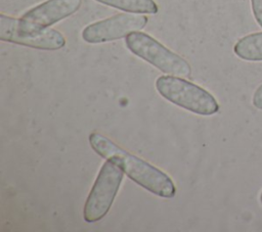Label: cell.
I'll use <instances>...</instances> for the list:
<instances>
[{
	"label": "cell",
	"instance_id": "cell-10",
	"mask_svg": "<svg viewBox=\"0 0 262 232\" xmlns=\"http://www.w3.org/2000/svg\"><path fill=\"white\" fill-rule=\"evenodd\" d=\"M254 17L258 25L262 28V0H251Z\"/></svg>",
	"mask_w": 262,
	"mask_h": 232
},
{
	"label": "cell",
	"instance_id": "cell-3",
	"mask_svg": "<svg viewBox=\"0 0 262 232\" xmlns=\"http://www.w3.org/2000/svg\"><path fill=\"white\" fill-rule=\"evenodd\" d=\"M127 48L139 58L150 63L161 72L177 77H188L190 64L158 40L143 32H134L125 38Z\"/></svg>",
	"mask_w": 262,
	"mask_h": 232
},
{
	"label": "cell",
	"instance_id": "cell-6",
	"mask_svg": "<svg viewBox=\"0 0 262 232\" xmlns=\"http://www.w3.org/2000/svg\"><path fill=\"white\" fill-rule=\"evenodd\" d=\"M147 21L148 18L144 14L118 13L85 27L82 31V38L90 44L111 42L141 31Z\"/></svg>",
	"mask_w": 262,
	"mask_h": 232
},
{
	"label": "cell",
	"instance_id": "cell-4",
	"mask_svg": "<svg viewBox=\"0 0 262 232\" xmlns=\"http://www.w3.org/2000/svg\"><path fill=\"white\" fill-rule=\"evenodd\" d=\"M122 168L106 159L102 165L88 194L83 208V218L87 223L101 220L108 213L123 181Z\"/></svg>",
	"mask_w": 262,
	"mask_h": 232
},
{
	"label": "cell",
	"instance_id": "cell-1",
	"mask_svg": "<svg viewBox=\"0 0 262 232\" xmlns=\"http://www.w3.org/2000/svg\"><path fill=\"white\" fill-rule=\"evenodd\" d=\"M89 143L98 155L118 164L123 172L142 188L165 198L175 195V184L166 173L120 147L104 135L97 132L91 133Z\"/></svg>",
	"mask_w": 262,
	"mask_h": 232
},
{
	"label": "cell",
	"instance_id": "cell-2",
	"mask_svg": "<svg viewBox=\"0 0 262 232\" xmlns=\"http://www.w3.org/2000/svg\"><path fill=\"white\" fill-rule=\"evenodd\" d=\"M156 89L166 100L200 115H212L219 110L215 97L181 77L165 75L156 81Z\"/></svg>",
	"mask_w": 262,
	"mask_h": 232
},
{
	"label": "cell",
	"instance_id": "cell-7",
	"mask_svg": "<svg viewBox=\"0 0 262 232\" xmlns=\"http://www.w3.org/2000/svg\"><path fill=\"white\" fill-rule=\"evenodd\" d=\"M81 4L82 0H46L25 12L18 21L27 30H45L74 14Z\"/></svg>",
	"mask_w": 262,
	"mask_h": 232
},
{
	"label": "cell",
	"instance_id": "cell-8",
	"mask_svg": "<svg viewBox=\"0 0 262 232\" xmlns=\"http://www.w3.org/2000/svg\"><path fill=\"white\" fill-rule=\"evenodd\" d=\"M233 51L237 57L248 61H262V32L253 33L241 38Z\"/></svg>",
	"mask_w": 262,
	"mask_h": 232
},
{
	"label": "cell",
	"instance_id": "cell-11",
	"mask_svg": "<svg viewBox=\"0 0 262 232\" xmlns=\"http://www.w3.org/2000/svg\"><path fill=\"white\" fill-rule=\"evenodd\" d=\"M253 105L262 110V84L256 89L253 95Z\"/></svg>",
	"mask_w": 262,
	"mask_h": 232
},
{
	"label": "cell",
	"instance_id": "cell-9",
	"mask_svg": "<svg viewBox=\"0 0 262 232\" xmlns=\"http://www.w3.org/2000/svg\"><path fill=\"white\" fill-rule=\"evenodd\" d=\"M106 6H111L129 13L156 14L159 10L154 0H95Z\"/></svg>",
	"mask_w": 262,
	"mask_h": 232
},
{
	"label": "cell",
	"instance_id": "cell-5",
	"mask_svg": "<svg viewBox=\"0 0 262 232\" xmlns=\"http://www.w3.org/2000/svg\"><path fill=\"white\" fill-rule=\"evenodd\" d=\"M0 39L21 46L41 50H58L66 45V39L54 29L27 30L20 27L18 18L0 15Z\"/></svg>",
	"mask_w": 262,
	"mask_h": 232
},
{
	"label": "cell",
	"instance_id": "cell-12",
	"mask_svg": "<svg viewBox=\"0 0 262 232\" xmlns=\"http://www.w3.org/2000/svg\"><path fill=\"white\" fill-rule=\"evenodd\" d=\"M260 202L262 203V192H261V194H260Z\"/></svg>",
	"mask_w": 262,
	"mask_h": 232
}]
</instances>
